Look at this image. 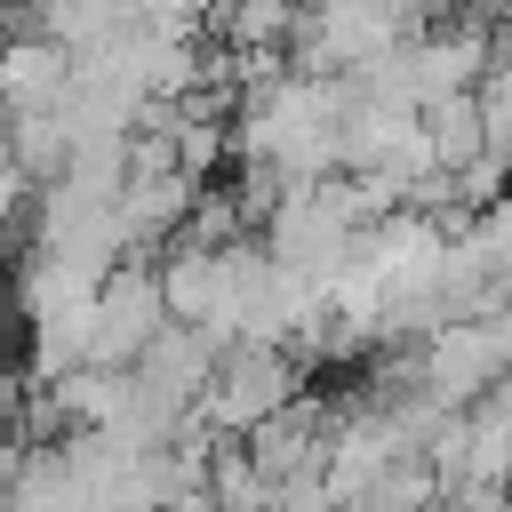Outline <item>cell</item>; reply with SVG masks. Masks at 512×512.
<instances>
[{
    "instance_id": "obj_1",
    "label": "cell",
    "mask_w": 512,
    "mask_h": 512,
    "mask_svg": "<svg viewBox=\"0 0 512 512\" xmlns=\"http://www.w3.org/2000/svg\"><path fill=\"white\" fill-rule=\"evenodd\" d=\"M232 152L248 160V216L272 208L280 192L296 184H328L344 168V80L328 72H256L248 104H240V128H232Z\"/></svg>"
},
{
    "instance_id": "obj_2",
    "label": "cell",
    "mask_w": 512,
    "mask_h": 512,
    "mask_svg": "<svg viewBox=\"0 0 512 512\" xmlns=\"http://www.w3.org/2000/svg\"><path fill=\"white\" fill-rule=\"evenodd\" d=\"M288 400H304L288 344H224V360H216V376H208V392H200V424L248 440V432H256L264 416H280Z\"/></svg>"
},
{
    "instance_id": "obj_3",
    "label": "cell",
    "mask_w": 512,
    "mask_h": 512,
    "mask_svg": "<svg viewBox=\"0 0 512 512\" xmlns=\"http://www.w3.org/2000/svg\"><path fill=\"white\" fill-rule=\"evenodd\" d=\"M168 328V296L160 272L144 264H112L96 304H88V368H136L152 352V336Z\"/></svg>"
},
{
    "instance_id": "obj_4",
    "label": "cell",
    "mask_w": 512,
    "mask_h": 512,
    "mask_svg": "<svg viewBox=\"0 0 512 512\" xmlns=\"http://www.w3.org/2000/svg\"><path fill=\"white\" fill-rule=\"evenodd\" d=\"M480 120H488V152L512 160V40H496V64L480 80Z\"/></svg>"
},
{
    "instance_id": "obj_5",
    "label": "cell",
    "mask_w": 512,
    "mask_h": 512,
    "mask_svg": "<svg viewBox=\"0 0 512 512\" xmlns=\"http://www.w3.org/2000/svg\"><path fill=\"white\" fill-rule=\"evenodd\" d=\"M8 328H16V288H0V352H8Z\"/></svg>"
}]
</instances>
